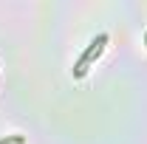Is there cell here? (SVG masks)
Masks as SVG:
<instances>
[{
  "label": "cell",
  "instance_id": "obj_2",
  "mask_svg": "<svg viewBox=\"0 0 147 144\" xmlns=\"http://www.w3.org/2000/svg\"><path fill=\"white\" fill-rule=\"evenodd\" d=\"M0 144H23V139H20V136H14V139H3Z\"/></svg>",
  "mask_w": 147,
  "mask_h": 144
},
{
  "label": "cell",
  "instance_id": "obj_1",
  "mask_svg": "<svg viewBox=\"0 0 147 144\" xmlns=\"http://www.w3.org/2000/svg\"><path fill=\"white\" fill-rule=\"evenodd\" d=\"M105 42H108V34H99V37H96V40L91 42V48H88L85 54L79 57V62H76V68H74V73H76V76H82V73L88 71V62H91L93 57H99V54H102Z\"/></svg>",
  "mask_w": 147,
  "mask_h": 144
}]
</instances>
